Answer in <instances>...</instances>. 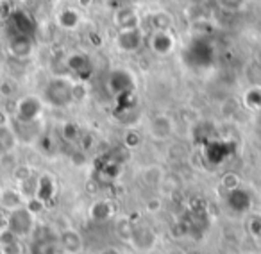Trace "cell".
<instances>
[{
	"label": "cell",
	"mask_w": 261,
	"mask_h": 254,
	"mask_svg": "<svg viewBox=\"0 0 261 254\" xmlns=\"http://www.w3.org/2000/svg\"><path fill=\"white\" fill-rule=\"evenodd\" d=\"M25 206L23 202V195L15 188H4L0 190V210L4 211H15L18 208Z\"/></svg>",
	"instance_id": "obj_9"
},
{
	"label": "cell",
	"mask_w": 261,
	"mask_h": 254,
	"mask_svg": "<svg viewBox=\"0 0 261 254\" xmlns=\"http://www.w3.org/2000/svg\"><path fill=\"white\" fill-rule=\"evenodd\" d=\"M58 23L61 29L73 31L79 27L81 23V13L75 8H65L58 13Z\"/></svg>",
	"instance_id": "obj_13"
},
{
	"label": "cell",
	"mask_w": 261,
	"mask_h": 254,
	"mask_svg": "<svg viewBox=\"0 0 261 254\" xmlns=\"http://www.w3.org/2000/svg\"><path fill=\"white\" fill-rule=\"evenodd\" d=\"M13 175H15L16 181L22 183V181H25V179H29L33 174H31V168L29 167H16L15 172H13Z\"/></svg>",
	"instance_id": "obj_22"
},
{
	"label": "cell",
	"mask_w": 261,
	"mask_h": 254,
	"mask_svg": "<svg viewBox=\"0 0 261 254\" xmlns=\"http://www.w3.org/2000/svg\"><path fill=\"white\" fill-rule=\"evenodd\" d=\"M0 254H23V245L22 242L8 243V245H0Z\"/></svg>",
	"instance_id": "obj_19"
},
{
	"label": "cell",
	"mask_w": 261,
	"mask_h": 254,
	"mask_svg": "<svg viewBox=\"0 0 261 254\" xmlns=\"http://www.w3.org/2000/svg\"><path fill=\"white\" fill-rule=\"evenodd\" d=\"M220 8L229 9V11H240L247 4V0H218Z\"/></svg>",
	"instance_id": "obj_18"
},
{
	"label": "cell",
	"mask_w": 261,
	"mask_h": 254,
	"mask_svg": "<svg viewBox=\"0 0 261 254\" xmlns=\"http://www.w3.org/2000/svg\"><path fill=\"white\" fill-rule=\"evenodd\" d=\"M16 86L13 81H0V95L2 97H11L13 93H15Z\"/></svg>",
	"instance_id": "obj_21"
},
{
	"label": "cell",
	"mask_w": 261,
	"mask_h": 254,
	"mask_svg": "<svg viewBox=\"0 0 261 254\" xmlns=\"http://www.w3.org/2000/svg\"><path fill=\"white\" fill-rule=\"evenodd\" d=\"M6 23H8L9 33H11V34H23V36H33L34 29H36L33 16H31L29 13L22 11V9H15V11H13V15L9 16L8 20H6Z\"/></svg>",
	"instance_id": "obj_6"
},
{
	"label": "cell",
	"mask_w": 261,
	"mask_h": 254,
	"mask_svg": "<svg viewBox=\"0 0 261 254\" xmlns=\"http://www.w3.org/2000/svg\"><path fill=\"white\" fill-rule=\"evenodd\" d=\"M172 129H174V123L168 118L167 115H160L150 122V133H152L154 138H168L172 135Z\"/></svg>",
	"instance_id": "obj_12"
},
{
	"label": "cell",
	"mask_w": 261,
	"mask_h": 254,
	"mask_svg": "<svg viewBox=\"0 0 261 254\" xmlns=\"http://www.w3.org/2000/svg\"><path fill=\"white\" fill-rule=\"evenodd\" d=\"M73 83L66 77H54L47 83L43 91L45 102H48L54 108H65L70 102H73L72 97Z\"/></svg>",
	"instance_id": "obj_1"
},
{
	"label": "cell",
	"mask_w": 261,
	"mask_h": 254,
	"mask_svg": "<svg viewBox=\"0 0 261 254\" xmlns=\"http://www.w3.org/2000/svg\"><path fill=\"white\" fill-rule=\"evenodd\" d=\"M113 22H115L118 31L136 29V27H142V16H140L138 9H136L135 6L123 4L122 8L115 9Z\"/></svg>",
	"instance_id": "obj_5"
},
{
	"label": "cell",
	"mask_w": 261,
	"mask_h": 254,
	"mask_svg": "<svg viewBox=\"0 0 261 254\" xmlns=\"http://www.w3.org/2000/svg\"><path fill=\"white\" fill-rule=\"evenodd\" d=\"M0 81H2V79H0Z\"/></svg>",
	"instance_id": "obj_25"
},
{
	"label": "cell",
	"mask_w": 261,
	"mask_h": 254,
	"mask_svg": "<svg viewBox=\"0 0 261 254\" xmlns=\"http://www.w3.org/2000/svg\"><path fill=\"white\" fill-rule=\"evenodd\" d=\"M0 125H9V115L6 109H0Z\"/></svg>",
	"instance_id": "obj_23"
},
{
	"label": "cell",
	"mask_w": 261,
	"mask_h": 254,
	"mask_svg": "<svg viewBox=\"0 0 261 254\" xmlns=\"http://www.w3.org/2000/svg\"><path fill=\"white\" fill-rule=\"evenodd\" d=\"M41 111H43V102L34 95H25V97L18 98L15 104V118L20 123L36 122L40 118Z\"/></svg>",
	"instance_id": "obj_3"
},
{
	"label": "cell",
	"mask_w": 261,
	"mask_h": 254,
	"mask_svg": "<svg viewBox=\"0 0 261 254\" xmlns=\"http://www.w3.org/2000/svg\"><path fill=\"white\" fill-rule=\"evenodd\" d=\"M52 190H54V181H52L50 175H41L38 179V185H36V199H40L41 202L47 200L48 197L52 195Z\"/></svg>",
	"instance_id": "obj_15"
},
{
	"label": "cell",
	"mask_w": 261,
	"mask_h": 254,
	"mask_svg": "<svg viewBox=\"0 0 261 254\" xmlns=\"http://www.w3.org/2000/svg\"><path fill=\"white\" fill-rule=\"evenodd\" d=\"M91 2H93V0H77V4H79L81 8H90Z\"/></svg>",
	"instance_id": "obj_24"
},
{
	"label": "cell",
	"mask_w": 261,
	"mask_h": 254,
	"mask_svg": "<svg viewBox=\"0 0 261 254\" xmlns=\"http://www.w3.org/2000/svg\"><path fill=\"white\" fill-rule=\"evenodd\" d=\"M149 23L152 31H172L174 27V16L167 9H156L149 15Z\"/></svg>",
	"instance_id": "obj_11"
},
{
	"label": "cell",
	"mask_w": 261,
	"mask_h": 254,
	"mask_svg": "<svg viewBox=\"0 0 261 254\" xmlns=\"http://www.w3.org/2000/svg\"><path fill=\"white\" fill-rule=\"evenodd\" d=\"M6 227L15 233L18 238L29 236L34 231V213H31L27 210V206H22L15 211H9Z\"/></svg>",
	"instance_id": "obj_2"
},
{
	"label": "cell",
	"mask_w": 261,
	"mask_h": 254,
	"mask_svg": "<svg viewBox=\"0 0 261 254\" xmlns=\"http://www.w3.org/2000/svg\"><path fill=\"white\" fill-rule=\"evenodd\" d=\"M61 243L68 252H77L81 250V236L75 231H65L61 235Z\"/></svg>",
	"instance_id": "obj_16"
},
{
	"label": "cell",
	"mask_w": 261,
	"mask_h": 254,
	"mask_svg": "<svg viewBox=\"0 0 261 254\" xmlns=\"http://www.w3.org/2000/svg\"><path fill=\"white\" fill-rule=\"evenodd\" d=\"M34 50L33 36H23V34H11L8 41V52L16 59L31 58Z\"/></svg>",
	"instance_id": "obj_8"
},
{
	"label": "cell",
	"mask_w": 261,
	"mask_h": 254,
	"mask_svg": "<svg viewBox=\"0 0 261 254\" xmlns=\"http://www.w3.org/2000/svg\"><path fill=\"white\" fill-rule=\"evenodd\" d=\"M18 136L16 131L9 125H0V154H11L16 147Z\"/></svg>",
	"instance_id": "obj_14"
},
{
	"label": "cell",
	"mask_w": 261,
	"mask_h": 254,
	"mask_svg": "<svg viewBox=\"0 0 261 254\" xmlns=\"http://www.w3.org/2000/svg\"><path fill=\"white\" fill-rule=\"evenodd\" d=\"M66 66H68V70H72L73 73H77L79 77H83V79L91 72L90 58H88L86 54H83V52L70 54L68 59H66Z\"/></svg>",
	"instance_id": "obj_10"
},
{
	"label": "cell",
	"mask_w": 261,
	"mask_h": 254,
	"mask_svg": "<svg viewBox=\"0 0 261 254\" xmlns=\"http://www.w3.org/2000/svg\"><path fill=\"white\" fill-rule=\"evenodd\" d=\"M147 43L154 54L168 56L175 47V36L172 34V31H152L147 38Z\"/></svg>",
	"instance_id": "obj_7"
},
{
	"label": "cell",
	"mask_w": 261,
	"mask_h": 254,
	"mask_svg": "<svg viewBox=\"0 0 261 254\" xmlns=\"http://www.w3.org/2000/svg\"><path fill=\"white\" fill-rule=\"evenodd\" d=\"M13 11H15V8H13L11 0H0V20L6 22L13 15Z\"/></svg>",
	"instance_id": "obj_20"
},
{
	"label": "cell",
	"mask_w": 261,
	"mask_h": 254,
	"mask_svg": "<svg viewBox=\"0 0 261 254\" xmlns=\"http://www.w3.org/2000/svg\"><path fill=\"white\" fill-rule=\"evenodd\" d=\"M145 41H147V36H145V33H143V29L142 27H136V29L118 31L116 47L122 52H136Z\"/></svg>",
	"instance_id": "obj_4"
},
{
	"label": "cell",
	"mask_w": 261,
	"mask_h": 254,
	"mask_svg": "<svg viewBox=\"0 0 261 254\" xmlns=\"http://www.w3.org/2000/svg\"><path fill=\"white\" fill-rule=\"evenodd\" d=\"M61 135H63V138H65L66 142H75V140L79 138V127H77L75 123H72V122H66L65 125H63V129H61Z\"/></svg>",
	"instance_id": "obj_17"
}]
</instances>
